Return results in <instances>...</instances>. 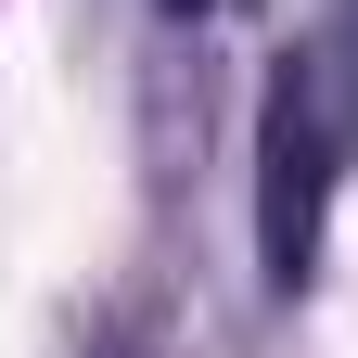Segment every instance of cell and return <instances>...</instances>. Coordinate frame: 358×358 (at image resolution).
Instances as JSON below:
<instances>
[{
	"label": "cell",
	"instance_id": "cell-2",
	"mask_svg": "<svg viewBox=\"0 0 358 358\" xmlns=\"http://www.w3.org/2000/svg\"><path fill=\"white\" fill-rule=\"evenodd\" d=\"M166 13H205V0H166Z\"/></svg>",
	"mask_w": 358,
	"mask_h": 358
},
{
	"label": "cell",
	"instance_id": "cell-1",
	"mask_svg": "<svg viewBox=\"0 0 358 358\" xmlns=\"http://www.w3.org/2000/svg\"><path fill=\"white\" fill-rule=\"evenodd\" d=\"M345 128H358V90L333 52H294L282 90H268V128H256V256L268 282H307L320 256V205H333V166H345Z\"/></svg>",
	"mask_w": 358,
	"mask_h": 358
}]
</instances>
